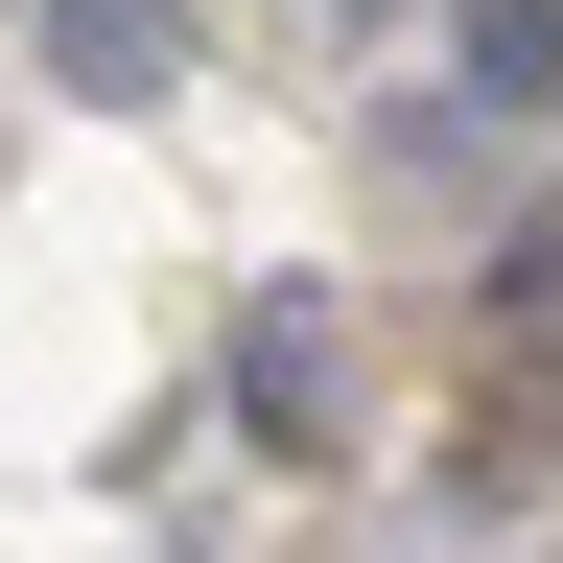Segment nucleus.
<instances>
[{
  "mask_svg": "<svg viewBox=\"0 0 563 563\" xmlns=\"http://www.w3.org/2000/svg\"><path fill=\"white\" fill-rule=\"evenodd\" d=\"M258 470H352V306L329 282H235V352H211Z\"/></svg>",
  "mask_w": 563,
  "mask_h": 563,
  "instance_id": "1",
  "label": "nucleus"
},
{
  "mask_svg": "<svg viewBox=\"0 0 563 563\" xmlns=\"http://www.w3.org/2000/svg\"><path fill=\"white\" fill-rule=\"evenodd\" d=\"M24 24H47V70H70L95 118H141V95H188V0H24Z\"/></svg>",
  "mask_w": 563,
  "mask_h": 563,
  "instance_id": "2",
  "label": "nucleus"
},
{
  "mask_svg": "<svg viewBox=\"0 0 563 563\" xmlns=\"http://www.w3.org/2000/svg\"><path fill=\"white\" fill-rule=\"evenodd\" d=\"M446 95L470 118H563V0H446Z\"/></svg>",
  "mask_w": 563,
  "mask_h": 563,
  "instance_id": "3",
  "label": "nucleus"
},
{
  "mask_svg": "<svg viewBox=\"0 0 563 563\" xmlns=\"http://www.w3.org/2000/svg\"><path fill=\"white\" fill-rule=\"evenodd\" d=\"M470 329H493V352H563V188H540L517 235L470 258Z\"/></svg>",
  "mask_w": 563,
  "mask_h": 563,
  "instance_id": "4",
  "label": "nucleus"
},
{
  "mask_svg": "<svg viewBox=\"0 0 563 563\" xmlns=\"http://www.w3.org/2000/svg\"><path fill=\"white\" fill-rule=\"evenodd\" d=\"M493 563H563V540H493Z\"/></svg>",
  "mask_w": 563,
  "mask_h": 563,
  "instance_id": "5",
  "label": "nucleus"
},
{
  "mask_svg": "<svg viewBox=\"0 0 563 563\" xmlns=\"http://www.w3.org/2000/svg\"><path fill=\"white\" fill-rule=\"evenodd\" d=\"M329 24H376V0H329Z\"/></svg>",
  "mask_w": 563,
  "mask_h": 563,
  "instance_id": "6",
  "label": "nucleus"
}]
</instances>
